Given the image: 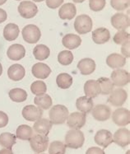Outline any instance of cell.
<instances>
[{
  "label": "cell",
  "instance_id": "c3c4849f",
  "mask_svg": "<svg viewBox=\"0 0 130 154\" xmlns=\"http://www.w3.org/2000/svg\"><path fill=\"white\" fill-rule=\"evenodd\" d=\"M2 73H3V66H2V64L0 63V76L2 75Z\"/></svg>",
  "mask_w": 130,
  "mask_h": 154
},
{
  "label": "cell",
  "instance_id": "f546056e",
  "mask_svg": "<svg viewBox=\"0 0 130 154\" xmlns=\"http://www.w3.org/2000/svg\"><path fill=\"white\" fill-rule=\"evenodd\" d=\"M17 137L11 133H3L0 134V145L3 148L12 149L16 143Z\"/></svg>",
  "mask_w": 130,
  "mask_h": 154
},
{
  "label": "cell",
  "instance_id": "ab89813d",
  "mask_svg": "<svg viewBox=\"0 0 130 154\" xmlns=\"http://www.w3.org/2000/svg\"><path fill=\"white\" fill-rule=\"evenodd\" d=\"M105 4V0H89V6L93 12H100L103 10Z\"/></svg>",
  "mask_w": 130,
  "mask_h": 154
},
{
  "label": "cell",
  "instance_id": "44dd1931",
  "mask_svg": "<svg viewBox=\"0 0 130 154\" xmlns=\"http://www.w3.org/2000/svg\"><path fill=\"white\" fill-rule=\"evenodd\" d=\"M53 124L51 123L50 120L41 118L38 120H36L33 126V129L35 130L38 134H43V135H47L50 131Z\"/></svg>",
  "mask_w": 130,
  "mask_h": 154
},
{
  "label": "cell",
  "instance_id": "83f0119b",
  "mask_svg": "<svg viewBox=\"0 0 130 154\" xmlns=\"http://www.w3.org/2000/svg\"><path fill=\"white\" fill-rule=\"evenodd\" d=\"M34 102L36 105V106L41 108V110H47L52 106V99L50 96L45 93L37 95L35 97Z\"/></svg>",
  "mask_w": 130,
  "mask_h": 154
},
{
  "label": "cell",
  "instance_id": "ba28073f",
  "mask_svg": "<svg viewBox=\"0 0 130 154\" xmlns=\"http://www.w3.org/2000/svg\"><path fill=\"white\" fill-rule=\"evenodd\" d=\"M86 114L82 112H73L68 115L67 119V125L73 129H80L86 124Z\"/></svg>",
  "mask_w": 130,
  "mask_h": 154
},
{
  "label": "cell",
  "instance_id": "60d3db41",
  "mask_svg": "<svg viewBox=\"0 0 130 154\" xmlns=\"http://www.w3.org/2000/svg\"><path fill=\"white\" fill-rule=\"evenodd\" d=\"M64 0H46V5L51 9H55L62 5Z\"/></svg>",
  "mask_w": 130,
  "mask_h": 154
},
{
  "label": "cell",
  "instance_id": "484cf974",
  "mask_svg": "<svg viewBox=\"0 0 130 154\" xmlns=\"http://www.w3.org/2000/svg\"><path fill=\"white\" fill-rule=\"evenodd\" d=\"M62 43L64 47H66L67 49L73 50L80 46V45L82 44V39L77 35L67 34L63 38Z\"/></svg>",
  "mask_w": 130,
  "mask_h": 154
},
{
  "label": "cell",
  "instance_id": "4fadbf2b",
  "mask_svg": "<svg viewBox=\"0 0 130 154\" xmlns=\"http://www.w3.org/2000/svg\"><path fill=\"white\" fill-rule=\"evenodd\" d=\"M113 142L122 148L128 146L130 143L129 129L122 128L116 130L113 135Z\"/></svg>",
  "mask_w": 130,
  "mask_h": 154
},
{
  "label": "cell",
  "instance_id": "277c9868",
  "mask_svg": "<svg viewBox=\"0 0 130 154\" xmlns=\"http://www.w3.org/2000/svg\"><path fill=\"white\" fill-rule=\"evenodd\" d=\"M74 28L78 34L83 35L88 33L92 29V18L86 14L77 16L74 22Z\"/></svg>",
  "mask_w": 130,
  "mask_h": 154
},
{
  "label": "cell",
  "instance_id": "7bdbcfd3",
  "mask_svg": "<svg viewBox=\"0 0 130 154\" xmlns=\"http://www.w3.org/2000/svg\"><path fill=\"white\" fill-rule=\"evenodd\" d=\"M86 154H105V151L98 147H92L88 148L86 152Z\"/></svg>",
  "mask_w": 130,
  "mask_h": 154
},
{
  "label": "cell",
  "instance_id": "d6a6232c",
  "mask_svg": "<svg viewBox=\"0 0 130 154\" xmlns=\"http://www.w3.org/2000/svg\"><path fill=\"white\" fill-rule=\"evenodd\" d=\"M9 97L14 102H23L27 98V93L22 88H14L9 91Z\"/></svg>",
  "mask_w": 130,
  "mask_h": 154
},
{
  "label": "cell",
  "instance_id": "30bf717a",
  "mask_svg": "<svg viewBox=\"0 0 130 154\" xmlns=\"http://www.w3.org/2000/svg\"><path fill=\"white\" fill-rule=\"evenodd\" d=\"M128 94L123 88H116L111 91L108 101L114 106H121L127 101Z\"/></svg>",
  "mask_w": 130,
  "mask_h": 154
},
{
  "label": "cell",
  "instance_id": "f1b7e54d",
  "mask_svg": "<svg viewBox=\"0 0 130 154\" xmlns=\"http://www.w3.org/2000/svg\"><path fill=\"white\" fill-rule=\"evenodd\" d=\"M33 136V129L29 125H22L18 126L16 131V137L22 140H30Z\"/></svg>",
  "mask_w": 130,
  "mask_h": 154
},
{
  "label": "cell",
  "instance_id": "836d02e7",
  "mask_svg": "<svg viewBox=\"0 0 130 154\" xmlns=\"http://www.w3.org/2000/svg\"><path fill=\"white\" fill-rule=\"evenodd\" d=\"M101 87V94L109 95L114 90V84L110 79L107 78H101L97 80Z\"/></svg>",
  "mask_w": 130,
  "mask_h": 154
},
{
  "label": "cell",
  "instance_id": "4316f807",
  "mask_svg": "<svg viewBox=\"0 0 130 154\" xmlns=\"http://www.w3.org/2000/svg\"><path fill=\"white\" fill-rule=\"evenodd\" d=\"M19 32L20 30L18 26L14 23H9L5 26L3 29V37L8 41H15L18 37Z\"/></svg>",
  "mask_w": 130,
  "mask_h": 154
},
{
  "label": "cell",
  "instance_id": "ee69618b",
  "mask_svg": "<svg viewBox=\"0 0 130 154\" xmlns=\"http://www.w3.org/2000/svg\"><path fill=\"white\" fill-rule=\"evenodd\" d=\"M121 52L123 54V55L125 58H129L130 51H129V42H127L125 44L122 45L121 47Z\"/></svg>",
  "mask_w": 130,
  "mask_h": 154
},
{
  "label": "cell",
  "instance_id": "3957f363",
  "mask_svg": "<svg viewBox=\"0 0 130 154\" xmlns=\"http://www.w3.org/2000/svg\"><path fill=\"white\" fill-rule=\"evenodd\" d=\"M22 37L29 44H35L41 37V32L37 26L30 24L22 29Z\"/></svg>",
  "mask_w": 130,
  "mask_h": 154
},
{
  "label": "cell",
  "instance_id": "6da1fadb",
  "mask_svg": "<svg viewBox=\"0 0 130 154\" xmlns=\"http://www.w3.org/2000/svg\"><path fill=\"white\" fill-rule=\"evenodd\" d=\"M85 141L84 134L79 129H71L65 136V146L66 148L77 149L82 148Z\"/></svg>",
  "mask_w": 130,
  "mask_h": 154
},
{
  "label": "cell",
  "instance_id": "1f68e13d",
  "mask_svg": "<svg viewBox=\"0 0 130 154\" xmlns=\"http://www.w3.org/2000/svg\"><path fill=\"white\" fill-rule=\"evenodd\" d=\"M56 83L58 87L61 89H68L73 84V78L69 74L63 72L57 76Z\"/></svg>",
  "mask_w": 130,
  "mask_h": 154
},
{
  "label": "cell",
  "instance_id": "cb8c5ba5",
  "mask_svg": "<svg viewBox=\"0 0 130 154\" xmlns=\"http://www.w3.org/2000/svg\"><path fill=\"white\" fill-rule=\"evenodd\" d=\"M93 106H94V103L92 98L87 97L86 96L77 98L76 101L77 109L79 110L80 112L84 114L90 113L93 109Z\"/></svg>",
  "mask_w": 130,
  "mask_h": 154
},
{
  "label": "cell",
  "instance_id": "ffe728a7",
  "mask_svg": "<svg viewBox=\"0 0 130 154\" xmlns=\"http://www.w3.org/2000/svg\"><path fill=\"white\" fill-rule=\"evenodd\" d=\"M26 50L20 44L12 45L7 51V55L11 60H20L25 57Z\"/></svg>",
  "mask_w": 130,
  "mask_h": 154
},
{
  "label": "cell",
  "instance_id": "b9f144b4",
  "mask_svg": "<svg viewBox=\"0 0 130 154\" xmlns=\"http://www.w3.org/2000/svg\"><path fill=\"white\" fill-rule=\"evenodd\" d=\"M8 124V116L5 112L0 110V128L5 127Z\"/></svg>",
  "mask_w": 130,
  "mask_h": 154
},
{
  "label": "cell",
  "instance_id": "bcb514c9",
  "mask_svg": "<svg viewBox=\"0 0 130 154\" xmlns=\"http://www.w3.org/2000/svg\"><path fill=\"white\" fill-rule=\"evenodd\" d=\"M0 154H13L12 149H8V148H3L0 151Z\"/></svg>",
  "mask_w": 130,
  "mask_h": 154
},
{
  "label": "cell",
  "instance_id": "f907efd6",
  "mask_svg": "<svg viewBox=\"0 0 130 154\" xmlns=\"http://www.w3.org/2000/svg\"><path fill=\"white\" fill-rule=\"evenodd\" d=\"M34 2H36V3H41V2H43L44 0H33Z\"/></svg>",
  "mask_w": 130,
  "mask_h": 154
},
{
  "label": "cell",
  "instance_id": "d6986e66",
  "mask_svg": "<svg viewBox=\"0 0 130 154\" xmlns=\"http://www.w3.org/2000/svg\"><path fill=\"white\" fill-rule=\"evenodd\" d=\"M110 38V33L108 29L105 27L95 29V31L92 32V40L97 45L105 44L106 42H108Z\"/></svg>",
  "mask_w": 130,
  "mask_h": 154
},
{
  "label": "cell",
  "instance_id": "7402d4cb",
  "mask_svg": "<svg viewBox=\"0 0 130 154\" xmlns=\"http://www.w3.org/2000/svg\"><path fill=\"white\" fill-rule=\"evenodd\" d=\"M77 69L83 75L92 74L95 71V63L94 60L90 58H85L81 60L77 63Z\"/></svg>",
  "mask_w": 130,
  "mask_h": 154
},
{
  "label": "cell",
  "instance_id": "816d5d0a",
  "mask_svg": "<svg viewBox=\"0 0 130 154\" xmlns=\"http://www.w3.org/2000/svg\"><path fill=\"white\" fill-rule=\"evenodd\" d=\"M37 154H44V153H37Z\"/></svg>",
  "mask_w": 130,
  "mask_h": 154
},
{
  "label": "cell",
  "instance_id": "e575fe53",
  "mask_svg": "<svg viewBox=\"0 0 130 154\" xmlns=\"http://www.w3.org/2000/svg\"><path fill=\"white\" fill-rule=\"evenodd\" d=\"M66 146L60 141H54L49 147V154H65Z\"/></svg>",
  "mask_w": 130,
  "mask_h": 154
},
{
  "label": "cell",
  "instance_id": "d590c367",
  "mask_svg": "<svg viewBox=\"0 0 130 154\" xmlns=\"http://www.w3.org/2000/svg\"><path fill=\"white\" fill-rule=\"evenodd\" d=\"M58 61L62 65H69L73 61V54L69 51H63L58 54Z\"/></svg>",
  "mask_w": 130,
  "mask_h": 154
},
{
  "label": "cell",
  "instance_id": "7dc6e473",
  "mask_svg": "<svg viewBox=\"0 0 130 154\" xmlns=\"http://www.w3.org/2000/svg\"><path fill=\"white\" fill-rule=\"evenodd\" d=\"M73 2L74 3H83L85 0H73Z\"/></svg>",
  "mask_w": 130,
  "mask_h": 154
},
{
  "label": "cell",
  "instance_id": "9c48e42d",
  "mask_svg": "<svg viewBox=\"0 0 130 154\" xmlns=\"http://www.w3.org/2000/svg\"><path fill=\"white\" fill-rule=\"evenodd\" d=\"M113 122L118 126H126L129 125L130 112L126 108H119L113 112Z\"/></svg>",
  "mask_w": 130,
  "mask_h": 154
},
{
  "label": "cell",
  "instance_id": "f6af8a7d",
  "mask_svg": "<svg viewBox=\"0 0 130 154\" xmlns=\"http://www.w3.org/2000/svg\"><path fill=\"white\" fill-rule=\"evenodd\" d=\"M8 17L7 13L5 12V10L0 8V23H3V22H5Z\"/></svg>",
  "mask_w": 130,
  "mask_h": 154
},
{
  "label": "cell",
  "instance_id": "ac0fdd59",
  "mask_svg": "<svg viewBox=\"0 0 130 154\" xmlns=\"http://www.w3.org/2000/svg\"><path fill=\"white\" fill-rule=\"evenodd\" d=\"M125 63H126V58L119 54H111L106 58V64L111 69H120L125 65Z\"/></svg>",
  "mask_w": 130,
  "mask_h": 154
},
{
  "label": "cell",
  "instance_id": "d4e9b609",
  "mask_svg": "<svg viewBox=\"0 0 130 154\" xmlns=\"http://www.w3.org/2000/svg\"><path fill=\"white\" fill-rule=\"evenodd\" d=\"M26 71L24 67L19 63L13 64L8 70V76L13 81H20L25 76Z\"/></svg>",
  "mask_w": 130,
  "mask_h": 154
},
{
  "label": "cell",
  "instance_id": "5bb4252c",
  "mask_svg": "<svg viewBox=\"0 0 130 154\" xmlns=\"http://www.w3.org/2000/svg\"><path fill=\"white\" fill-rule=\"evenodd\" d=\"M92 116L98 121H105L111 116L110 108L106 105H98L92 110Z\"/></svg>",
  "mask_w": 130,
  "mask_h": 154
},
{
  "label": "cell",
  "instance_id": "2e32d148",
  "mask_svg": "<svg viewBox=\"0 0 130 154\" xmlns=\"http://www.w3.org/2000/svg\"><path fill=\"white\" fill-rule=\"evenodd\" d=\"M32 72L33 76L36 79H45L50 74L51 69L45 63H37L32 67Z\"/></svg>",
  "mask_w": 130,
  "mask_h": 154
},
{
  "label": "cell",
  "instance_id": "f35d334b",
  "mask_svg": "<svg viewBox=\"0 0 130 154\" xmlns=\"http://www.w3.org/2000/svg\"><path fill=\"white\" fill-rule=\"evenodd\" d=\"M110 5L116 11H124L129 7V0H110Z\"/></svg>",
  "mask_w": 130,
  "mask_h": 154
},
{
  "label": "cell",
  "instance_id": "5b68a950",
  "mask_svg": "<svg viewBox=\"0 0 130 154\" xmlns=\"http://www.w3.org/2000/svg\"><path fill=\"white\" fill-rule=\"evenodd\" d=\"M31 148L36 153H41L47 150L49 147V138L43 134L33 135L29 140Z\"/></svg>",
  "mask_w": 130,
  "mask_h": 154
},
{
  "label": "cell",
  "instance_id": "681fc988",
  "mask_svg": "<svg viewBox=\"0 0 130 154\" xmlns=\"http://www.w3.org/2000/svg\"><path fill=\"white\" fill-rule=\"evenodd\" d=\"M8 0H0V5H3L4 3H6Z\"/></svg>",
  "mask_w": 130,
  "mask_h": 154
},
{
  "label": "cell",
  "instance_id": "8d00e7d4",
  "mask_svg": "<svg viewBox=\"0 0 130 154\" xmlns=\"http://www.w3.org/2000/svg\"><path fill=\"white\" fill-rule=\"evenodd\" d=\"M31 91L33 94L41 95L44 94L47 91L46 84L42 81H35L31 86Z\"/></svg>",
  "mask_w": 130,
  "mask_h": 154
},
{
  "label": "cell",
  "instance_id": "8992f818",
  "mask_svg": "<svg viewBox=\"0 0 130 154\" xmlns=\"http://www.w3.org/2000/svg\"><path fill=\"white\" fill-rule=\"evenodd\" d=\"M18 12L23 18L31 19L37 14L38 8L33 2L23 1L18 6Z\"/></svg>",
  "mask_w": 130,
  "mask_h": 154
},
{
  "label": "cell",
  "instance_id": "f5cc1de1",
  "mask_svg": "<svg viewBox=\"0 0 130 154\" xmlns=\"http://www.w3.org/2000/svg\"><path fill=\"white\" fill-rule=\"evenodd\" d=\"M17 1H20V0H17Z\"/></svg>",
  "mask_w": 130,
  "mask_h": 154
},
{
  "label": "cell",
  "instance_id": "52a82bcc",
  "mask_svg": "<svg viewBox=\"0 0 130 154\" xmlns=\"http://www.w3.org/2000/svg\"><path fill=\"white\" fill-rule=\"evenodd\" d=\"M111 82H113L114 86L116 87H124L129 82L130 76L129 72L124 69H118L111 73Z\"/></svg>",
  "mask_w": 130,
  "mask_h": 154
},
{
  "label": "cell",
  "instance_id": "4dcf8cb0",
  "mask_svg": "<svg viewBox=\"0 0 130 154\" xmlns=\"http://www.w3.org/2000/svg\"><path fill=\"white\" fill-rule=\"evenodd\" d=\"M33 54L37 60H44L50 54V51L49 47L44 45H37L33 51Z\"/></svg>",
  "mask_w": 130,
  "mask_h": 154
},
{
  "label": "cell",
  "instance_id": "74e56055",
  "mask_svg": "<svg viewBox=\"0 0 130 154\" xmlns=\"http://www.w3.org/2000/svg\"><path fill=\"white\" fill-rule=\"evenodd\" d=\"M129 33L125 31H119V32L114 35V42L117 45H122L125 44L127 42H129Z\"/></svg>",
  "mask_w": 130,
  "mask_h": 154
},
{
  "label": "cell",
  "instance_id": "7c38bea8",
  "mask_svg": "<svg viewBox=\"0 0 130 154\" xmlns=\"http://www.w3.org/2000/svg\"><path fill=\"white\" fill-rule=\"evenodd\" d=\"M43 115V111L41 108L34 105L26 106L22 110V116L26 120L28 121H36L41 119Z\"/></svg>",
  "mask_w": 130,
  "mask_h": 154
},
{
  "label": "cell",
  "instance_id": "9a60e30c",
  "mask_svg": "<svg viewBox=\"0 0 130 154\" xmlns=\"http://www.w3.org/2000/svg\"><path fill=\"white\" fill-rule=\"evenodd\" d=\"M95 143L102 148H107L113 142V134L106 129L99 130L95 135Z\"/></svg>",
  "mask_w": 130,
  "mask_h": 154
},
{
  "label": "cell",
  "instance_id": "7a4b0ae2",
  "mask_svg": "<svg viewBox=\"0 0 130 154\" xmlns=\"http://www.w3.org/2000/svg\"><path fill=\"white\" fill-rule=\"evenodd\" d=\"M49 116L53 125H63L68 117V110L65 106L55 105L50 110Z\"/></svg>",
  "mask_w": 130,
  "mask_h": 154
},
{
  "label": "cell",
  "instance_id": "603a6c76",
  "mask_svg": "<svg viewBox=\"0 0 130 154\" xmlns=\"http://www.w3.org/2000/svg\"><path fill=\"white\" fill-rule=\"evenodd\" d=\"M77 8L72 3H65L62 5L59 11V16L63 20H72L76 16Z\"/></svg>",
  "mask_w": 130,
  "mask_h": 154
},
{
  "label": "cell",
  "instance_id": "e0dca14e",
  "mask_svg": "<svg viewBox=\"0 0 130 154\" xmlns=\"http://www.w3.org/2000/svg\"><path fill=\"white\" fill-rule=\"evenodd\" d=\"M84 92L86 97L89 98H95L101 94V87L97 80H88L84 85Z\"/></svg>",
  "mask_w": 130,
  "mask_h": 154
},
{
  "label": "cell",
  "instance_id": "8fae6325",
  "mask_svg": "<svg viewBox=\"0 0 130 154\" xmlns=\"http://www.w3.org/2000/svg\"><path fill=\"white\" fill-rule=\"evenodd\" d=\"M111 24L118 31H125L129 27V17L123 13H117L111 17Z\"/></svg>",
  "mask_w": 130,
  "mask_h": 154
}]
</instances>
